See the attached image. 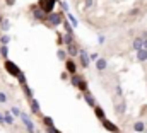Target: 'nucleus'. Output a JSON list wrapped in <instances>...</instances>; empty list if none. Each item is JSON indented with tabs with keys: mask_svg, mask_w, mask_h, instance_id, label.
Listing matches in <instances>:
<instances>
[{
	"mask_svg": "<svg viewBox=\"0 0 147 133\" xmlns=\"http://www.w3.org/2000/svg\"><path fill=\"white\" fill-rule=\"evenodd\" d=\"M63 21H65L63 12H51V14H48V17H46V24L51 26V28H58L60 24H63Z\"/></svg>",
	"mask_w": 147,
	"mask_h": 133,
	"instance_id": "obj_1",
	"label": "nucleus"
},
{
	"mask_svg": "<svg viewBox=\"0 0 147 133\" xmlns=\"http://www.w3.org/2000/svg\"><path fill=\"white\" fill-rule=\"evenodd\" d=\"M58 3V0H39L38 2V7L48 15V14H51V12H55L53 9H55V5Z\"/></svg>",
	"mask_w": 147,
	"mask_h": 133,
	"instance_id": "obj_2",
	"label": "nucleus"
},
{
	"mask_svg": "<svg viewBox=\"0 0 147 133\" xmlns=\"http://www.w3.org/2000/svg\"><path fill=\"white\" fill-rule=\"evenodd\" d=\"M3 66H5L7 73H9V75H12V77H16V79H17V77H19V75L22 73V70H21L19 66L16 65V63H14L12 60H5V63H3Z\"/></svg>",
	"mask_w": 147,
	"mask_h": 133,
	"instance_id": "obj_3",
	"label": "nucleus"
},
{
	"mask_svg": "<svg viewBox=\"0 0 147 133\" xmlns=\"http://www.w3.org/2000/svg\"><path fill=\"white\" fill-rule=\"evenodd\" d=\"M21 120H22V123H24V128H26V132H28V133H36V125L31 121V118H29V114H28L26 111H22V114H21Z\"/></svg>",
	"mask_w": 147,
	"mask_h": 133,
	"instance_id": "obj_4",
	"label": "nucleus"
},
{
	"mask_svg": "<svg viewBox=\"0 0 147 133\" xmlns=\"http://www.w3.org/2000/svg\"><path fill=\"white\" fill-rule=\"evenodd\" d=\"M31 15H33V19L38 21V22H46V17H48V15H46V14L38 7V3L31 7Z\"/></svg>",
	"mask_w": 147,
	"mask_h": 133,
	"instance_id": "obj_5",
	"label": "nucleus"
},
{
	"mask_svg": "<svg viewBox=\"0 0 147 133\" xmlns=\"http://www.w3.org/2000/svg\"><path fill=\"white\" fill-rule=\"evenodd\" d=\"M77 56H79V60H80V66H82V68H87V66H89V63H91V60H89V53H87L84 48L79 50V55H77Z\"/></svg>",
	"mask_w": 147,
	"mask_h": 133,
	"instance_id": "obj_6",
	"label": "nucleus"
},
{
	"mask_svg": "<svg viewBox=\"0 0 147 133\" xmlns=\"http://www.w3.org/2000/svg\"><path fill=\"white\" fill-rule=\"evenodd\" d=\"M101 123H103V128H105V130H108V132H111V133H121V132H120V128H118L115 123H111L110 120H103Z\"/></svg>",
	"mask_w": 147,
	"mask_h": 133,
	"instance_id": "obj_7",
	"label": "nucleus"
},
{
	"mask_svg": "<svg viewBox=\"0 0 147 133\" xmlns=\"http://www.w3.org/2000/svg\"><path fill=\"white\" fill-rule=\"evenodd\" d=\"M29 107H31V113L34 114V116H41V106H39V102H38V99H33L29 101Z\"/></svg>",
	"mask_w": 147,
	"mask_h": 133,
	"instance_id": "obj_8",
	"label": "nucleus"
},
{
	"mask_svg": "<svg viewBox=\"0 0 147 133\" xmlns=\"http://www.w3.org/2000/svg\"><path fill=\"white\" fill-rule=\"evenodd\" d=\"M65 70H67V73L69 75H75L77 73V63L70 60V58H67V62H65Z\"/></svg>",
	"mask_w": 147,
	"mask_h": 133,
	"instance_id": "obj_9",
	"label": "nucleus"
},
{
	"mask_svg": "<svg viewBox=\"0 0 147 133\" xmlns=\"http://www.w3.org/2000/svg\"><path fill=\"white\" fill-rule=\"evenodd\" d=\"M82 97H84V101L87 102V106H89V107H92V109H94V107L98 106V104H96V99H94V96H92L89 91H87V92H84V94H82Z\"/></svg>",
	"mask_w": 147,
	"mask_h": 133,
	"instance_id": "obj_10",
	"label": "nucleus"
},
{
	"mask_svg": "<svg viewBox=\"0 0 147 133\" xmlns=\"http://www.w3.org/2000/svg\"><path fill=\"white\" fill-rule=\"evenodd\" d=\"M79 44H77V41L75 43H72V44H67V55L69 56H77L79 55Z\"/></svg>",
	"mask_w": 147,
	"mask_h": 133,
	"instance_id": "obj_11",
	"label": "nucleus"
},
{
	"mask_svg": "<svg viewBox=\"0 0 147 133\" xmlns=\"http://www.w3.org/2000/svg\"><path fill=\"white\" fill-rule=\"evenodd\" d=\"M108 68V60L106 58H99L98 62H96V70L98 72H105Z\"/></svg>",
	"mask_w": 147,
	"mask_h": 133,
	"instance_id": "obj_12",
	"label": "nucleus"
},
{
	"mask_svg": "<svg viewBox=\"0 0 147 133\" xmlns=\"http://www.w3.org/2000/svg\"><path fill=\"white\" fill-rule=\"evenodd\" d=\"M94 114H96V118L101 120V121L106 120V113H105V109H103L101 106H96V107H94Z\"/></svg>",
	"mask_w": 147,
	"mask_h": 133,
	"instance_id": "obj_13",
	"label": "nucleus"
},
{
	"mask_svg": "<svg viewBox=\"0 0 147 133\" xmlns=\"http://www.w3.org/2000/svg\"><path fill=\"white\" fill-rule=\"evenodd\" d=\"M132 46H134V50H135V51H140V50L144 48V38H135Z\"/></svg>",
	"mask_w": 147,
	"mask_h": 133,
	"instance_id": "obj_14",
	"label": "nucleus"
},
{
	"mask_svg": "<svg viewBox=\"0 0 147 133\" xmlns=\"http://www.w3.org/2000/svg\"><path fill=\"white\" fill-rule=\"evenodd\" d=\"M3 120H5V126L9 125H14V116L10 114V111H3Z\"/></svg>",
	"mask_w": 147,
	"mask_h": 133,
	"instance_id": "obj_15",
	"label": "nucleus"
},
{
	"mask_svg": "<svg viewBox=\"0 0 147 133\" xmlns=\"http://www.w3.org/2000/svg\"><path fill=\"white\" fill-rule=\"evenodd\" d=\"M80 80H82V77H80L79 73H75V75H70V85H74L75 89L79 87V84H80Z\"/></svg>",
	"mask_w": 147,
	"mask_h": 133,
	"instance_id": "obj_16",
	"label": "nucleus"
},
{
	"mask_svg": "<svg viewBox=\"0 0 147 133\" xmlns=\"http://www.w3.org/2000/svg\"><path fill=\"white\" fill-rule=\"evenodd\" d=\"M21 87H22V92L26 94V97H28V101H31L33 97H34V96H33V91L29 89V85H28V84H24V85H21Z\"/></svg>",
	"mask_w": 147,
	"mask_h": 133,
	"instance_id": "obj_17",
	"label": "nucleus"
},
{
	"mask_svg": "<svg viewBox=\"0 0 147 133\" xmlns=\"http://www.w3.org/2000/svg\"><path fill=\"white\" fill-rule=\"evenodd\" d=\"M43 125L46 128H51V126H55V121H53L51 116H43Z\"/></svg>",
	"mask_w": 147,
	"mask_h": 133,
	"instance_id": "obj_18",
	"label": "nucleus"
},
{
	"mask_svg": "<svg viewBox=\"0 0 147 133\" xmlns=\"http://www.w3.org/2000/svg\"><path fill=\"white\" fill-rule=\"evenodd\" d=\"M137 60L139 62H147V50H140V51H137Z\"/></svg>",
	"mask_w": 147,
	"mask_h": 133,
	"instance_id": "obj_19",
	"label": "nucleus"
},
{
	"mask_svg": "<svg viewBox=\"0 0 147 133\" xmlns=\"http://www.w3.org/2000/svg\"><path fill=\"white\" fill-rule=\"evenodd\" d=\"M62 26H63V29H65V34H74V28H72V24H70V22H69L67 19L63 21V24H62Z\"/></svg>",
	"mask_w": 147,
	"mask_h": 133,
	"instance_id": "obj_20",
	"label": "nucleus"
},
{
	"mask_svg": "<svg viewBox=\"0 0 147 133\" xmlns=\"http://www.w3.org/2000/svg\"><path fill=\"white\" fill-rule=\"evenodd\" d=\"M134 132H137V133H142V132H146V125H144L142 121H137V123L134 125Z\"/></svg>",
	"mask_w": 147,
	"mask_h": 133,
	"instance_id": "obj_21",
	"label": "nucleus"
},
{
	"mask_svg": "<svg viewBox=\"0 0 147 133\" xmlns=\"http://www.w3.org/2000/svg\"><path fill=\"white\" fill-rule=\"evenodd\" d=\"M57 56H58V60L67 62V56H69V55H67V50H62V48H60V50L57 51Z\"/></svg>",
	"mask_w": 147,
	"mask_h": 133,
	"instance_id": "obj_22",
	"label": "nucleus"
},
{
	"mask_svg": "<svg viewBox=\"0 0 147 133\" xmlns=\"http://www.w3.org/2000/svg\"><path fill=\"white\" fill-rule=\"evenodd\" d=\"M0 56L2 58H9V46H5V44H0Z\"/></svg>",
	"mask_w": 147,
	"mask_h": 133,
	"instance_id": "obj_23",
	"label": "nucleus"
},
{
	"mask_svg": "<svg viewBox=\"0 0 147 133\" xmlns=\"http://www.w3.org/2000/svg\"><path fill=\"white\" fill-rule=\"evenodd\" d=\"M67 21H69V22H70V24H72V28H77V26H79V21H77V19H75V15H72V14H70V12H69V14H67Z\"/></svg>",
	"mask_w": 147,
	"mask_h": 133,
	"instance_id": "obj_24",
	"label": "nucleus"
},
{
	"mask_svg": "<svg viewBox=\"0 0 147 133\" xmlns=\"http://www.w3.org/2000/svg\"><path fill=\"white\" fill-rule=\"evenodd\" d=\"M63 43H65V44H72V43H75L74 34H63Z\"/></svg>",
	"mask_w": 147,
	"mask_h": 133,
	"instance_id": "obj_25",
	"label": "nucleus"
},
{
	"mask_svg": "<svg viewBox=\"0 0 147 133\" xmlns=\"http://www.w3.org/2000/svg\"><path fill=\"white\" fill-rule=\"evenodd\" d=\"M77 89H79V91H80V94H84V92H87V91H89V89H87V82H86V80H84V79H82V80H80V84H79V87H77Z\"/></svg>",
	"mask_w": 147,
	"mask_h": 133,
	"instance_id": "obj_26",
	"label": "nucleus"
},
{
	"mask_svg": "<svg viewBox=\"0 0 147 133\" xmlns=\"http://www.w3.org/2000/svg\"><path fill=\"white\" fill-rule=\"evenodd\" d=\"M10 114H12L14 118H17V116L21 118V114H22V111H21V109H19L17 106H12V107H10Z\"/></svg>",
	"mask_w": 147,
	"mask_h": 133,
	"instance_id": "obj_27",
	"label": "nucleus"
},
{
	"mask_svg": "<svg viewBox=\"0 0 147 133\" xmlns=\"http://www.w3.org/2000/svg\"><path fill=\"white\" fill-rule=\"evenodd\" d=\"M9 43H10V36H9V34H2V36H0V44L9 46Z\"/></svg>",
	"mask_w": 147,
	"mask_h": 133,
	"instance_id": "obj_28",
	"label": "nucleus"
},
{
	"mask_svg": "<svg viewBox=\"0 0 147 133\" xmlns=\"http://www.w3.org/2000/svg\"><path fill=\"white\" fill-rule=\"evenodd\" d=\"M125 107H127V106H125V101H121V102L116 106V113H118V114H123V113H125Z\"/></svg>",
	"mask_w": 147,
	"mask_h": 133,
	"instance_id": "obj_29",
	"label": "nucleus"
},
{
	"mask_svg": "<svg viewBox=\"0 0 147 133\" xmlns=\"http://www.w3.org/2000/svg\"><path fill=\"white\" fill-rule=\"evenodd\" d=\"M0 29H2V31H9V29H10V21H9V19H5V21L2 22Z\"/></svg>",
	"mask_w": 147,
	"mask_h": 133,
	"instance_id": "obj_30",
	"label": "nucleus"
},
{
	"mask_svg": "<svg viewBox=\"0 0 147 133\" xmlns=\"http://www.w3.org/2000/svg\"><path fill=\"white\" fill-rule=\"evenodd\" d=\"M7 101H9V96H7L3 91H0V104H5Z\"/></svg>",
	"mask_w": 147,
	"mask_h": 133,
	"instance_id": "obj_31",
	"label": "nucleus"
},
{
	"mask_svg": "<svg viewBox=\"0 0 147 133\" xmlns=\"http://www.w3.org/2000/svg\"><path fill=\"white\" fill-rule=\"evenodd\" d=\"M17 80H19V84H21V85H24V84H28V80H26V75H24V73H21V75L17 77Z\"/></svg>",
	"mask_w": 147,
	"mask_h": 133,
	"instance_id": "obj_32",
	"label": "nucleus"
},
{
	"mask_svg": "<svg viewBox=\"0 0 147 133\" xmlns=\"http://www.w3.org/2000/svg\"><path fill=\"white\" fill-rule=\"evenodd\" d=\"M57 44H60V46H62V44H65V43H63V34L57 33Z\"/></svg>",
	"mask_w": 147,
	"mask_h": 133,
	"instance_id": "obj_33",
	"label": "nucleus"
},
{
	"mask_svg": "<svg viewBox=\"0 0 147 133\" xmlns=\"http://www.w3.org/2000/svg\"><path fill=\"white\" fill-rule=\"evenodd\" d=\"M58 3H60V7L63 9V12H67V14H69V9H70V7H69V3H67V2H58Z\"/></svg>",
	"mask_w": 147,
	"mask_h": 133,
	"instance_id": "obj_34",
	"label": "nucleus"
},
{
	"mask_svg": "<svg viewBox=\"0 0 147 133\" xmlns=\"http://www.w3.org/2000/svg\"><path fill=\"white\" fill-rule=\"evenodd\" d=\"M89 60H91V62H98V60H99V55H98V53H91V55H89Z\"/></svg>",
	"mask_w": 147,
	"mask_h": 133,
	"instance_id": "obj_35",
	"label": "nucleus"
},
{
	"mask_svg": "<svg viewBox=\"0 0 147 133\" xmlns=\"http://www.w3.org/2000/svg\"><path fill=\"white\" fill-rule=\"evenodd\" d=\"M46 133H62L58 128H55V126H51V128H46Z\"/></svg>",
	"mask_w": 147,
	"mask_h": 133,
	"instance_id": "obj_36",
	"label": "nucleus"
},
{
	"mask_svg": "<svg viewBox=\"0 0 147 133\" xmlns=\"http://www.w3.org/2000/svg\"><path fill=\"white\" fill-rule=\"evenodd\" d=\"M0 126H5V120H3V113H0Z\"/></svg>",
	"mask_w": 147,
	"mask_h": 133,
	"instance_id": "obj_37",
	"label": "nucleus"
},
{
	"mask_svg": "<svg viewBox=\"0 0 147 133\" xmlns=\"http://www.w3.org/2000/svg\"><path fill=\"white\" fill-rule=\"evenodd\" d=\"M67 77H69V73H67V72H63V73L60 75V79H62V80H67Z\"/></svg>",
	"mask_w": 147,
	"mask_h": 133,
	"instance_id": "obj_38",
	"label": "nucleus"
},
{
	"mask_svg": "<svg viewBox=\"0 0 147 133\" xmlns=\"http://www.w3.org/2000/svg\"><path fill=\"white\" fill-rule=\"evenodd\" d=\"M116 94H118V96H121V94H123V91H121V87H120V85H116Z\"/></svg>",
	"mask_w": 147,
	"mask_h": 133,
	"instance_id": "obj_39",
	"label": "nucleus"
},
{
	"mask_svg": "<svg viewBox=\"0 0 147 133\" xmlns=\"http://www.w3.org/2000/svg\"><path fill=\"white\" fill-rule=\"evenodd\" d=\"M5 3H7V5H9V7H12V5H14V3H16V0H5Z\"/></svg>",
	"mask_w": 147,
	"mask_h": 133,
	"instance_id": "obj_40",
	"label": "nucleus"
},
{
	"mask_svg": "<svg viewBox=\"0 0 147 133\" xmlns=\"http://www.w3.org/2000/svg\"><path fill=\"white\" fill-rule=\"evenodd\" d=\"M94 3H92V0H86V7H92Z\"/></svg>",
	"mask_w": 147,
	"mask_h": 133,
	"instance_id": "obj_41",
	"label": "nucleus"
},
{
	"mask_svg": "<svg viewBox=\"0 0 147 133\" xmlns=\"http://www.w3.org/2000/svg\"><path fill=\"white\" fill-rule=\"evenodd\" d=\"M3 21H5V17H3V15L0 14V26H2V22H3Z\"/></svg>",
	"mask_w": 147,
	"mask_h": 133,
	"instance_id": "obj_42",
	"label": "nucleus"
},
{
	"mask_svg": "<svg viewBox=\"0 0 147 133\" xmlns=\"http://www.w3.org/2000/svg\"><path fill=\"white\" fill-rule=\"evenodd\" d=\"M144 50H147V38H144Z\"/></svg>",
	"mask_w": 147,
	"mask_h": 133,
	"instance_id": "obj_43",
	"label": "nucleus"
},
{
	"mask_svg": "<svg viewBox=\"0 0 147 133\" xmlns=\"http://www.w3.org/2000/svg\"><path fill=\"white\" fill-rule=\"evenodd\" d=\"M144 38H147V31H146V34H144Z\"/></svg>",
	"mask_w": 147,
	"mask_h": 133,
	"instance_id": "obj_44",
	"label": "nucleus"
}]
</instances>
